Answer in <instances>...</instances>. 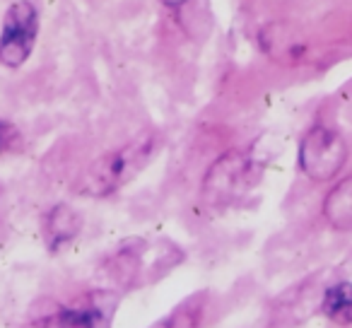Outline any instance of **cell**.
Wrapping results in <instances>:
<instances>
[{
  "mask_svg": "<svg viewBox=\"0 0 352 328\" xmlns=\"http://www.w3.org/2000/svg\"><path fill=\"white\" fill-rule=\"evenodd\" d=\"M80 227H82V220H80L78 210H73L70 206L60 203V206H54L44 217V241L51 251L63 249L65 244L75 239L80 234Z\"/></svg>",
  "mask_w": 352,
  "mask_h": 328,
  "instance_id": "6",
  "label": "cell"
},
{
  "mask_svg": "<svg viewBox=\"0 0 352 328\" xmlns=\"http://www.w3.org/2000/svg\"><path fill=\"white\" fill-rule=\"evenodd\" d=\"M155 150L157 135L155 133H145V135L131 140L128 145L102 155L85 172L82 182H80V193L92 198L111 196L113 191L123 188L133 177H138L145 169V164L152 160Z\"/></svg>",
  "mask_w": 352,
  "mask_h": 328,
  "instance_id": "1",
  "label": "cell"
},
{
  "mask_svg": "<svg viewBox=\"0 0 352 328\" xmlns=\"http://www.w3.org/2000/svg\"><path fill=\"white\" fill-rule=\"evenodd\" d=\"M254 182V164L244 152L234 150L222 155L208 169L203 182V198L208 206H230L249 191Z\"/></svg>",
  "mask_w": 352,
  "mask_h": 328,
  "instance_id": "5",
  "label": "cell"
},
{
  "mask_svg": "<svg viewBox=\"0 0 352 328\" xmlns=\"http://www.w3.org/2000/svg\"><path fill=\"white\" fill-rule=\"evenodd\" d=\"M347 160V145L338 131L314 126L299 145V167L314 182H331Z\"/></svg>",
  "mask_w": 352,
  "mask_h": 328,
  "instance_id": "4",
  "label": "cell"
},
{
  "mask_svg": "<svg viewBox=\"0 0 352 328\" xmlns=\"http://www.w3.org/2000/svg\"><path fill=\"white\" fill-rule=\"evenodd\" d=\"M328 225L340 232H352V177L342 179L323 201Z\"/></svg>",
  "mask_w": 352,
  "mask_h": 328,
  "instance_id": "7",
  "label": "cell"
},
{
  "mask_svg": "<svg viewBox=\"0 0 352 328\" xmlns=\"http://www.w3.org/2000/svg\"><path fill=\"white\" fill-rule=\"evenodd\" d=\"M323 314L331 321L347 326L352 323V283H338L323 294Z\"/></svg>",
  "mask_w": 352,
  "mask_h": 328,
  "instance_id": "8",
  "label": "cell"
},
{
  "mask_svg": "<svg viewBox=\"0 0 352 328\" xmlns=\"http://www.w3.org/2000/svg\"><path fill=\"white\" fill-rule=\"evenodd\" d=\"M201 321H203V304L201 299H193V302H186L184 307L176 309V311H171L169 316L162 318L152 328H201Z\"/></svg>",
  "mask_w": 352,
  "mask_h": 328,
  "instance_id": "9",
  "label": "cell"
},
{
  "mask_svg": "<svg viewBox=\"0 0 352 328\" xmlns=\"http://www.w3.org/2000/svg\"><path fill=\"white\" fill-rule=\"evenodd\" d=\"M118 307V294L111 289H94L82 294L68 307L30 323L27 328H111V318Z\"/></svg>",
  "mask_w": 352,
  "mask_h": 328,
  "instance_id": "3",
  "label": "cell"
},
{
  "mask_svg": "<svg viewBox=\"0 0 352 328\" xmlns=\"http://www.w3.org/2000/svg\"><path fill=\"white\" fill-rule=\"evenodd\" d=\"M25 140H22V133L17 131L12 123L0 121V157L6 155H15V152L22 150Z\"/></svg>",
  "mask_w": 352,
  "mask_h": 328,
  "instance_id": "10",
  "label": "cell"
},
{
  "mask_svg": "<svg viewBox=\"0 0 352 328\" xmlns=\"http://www.w3.org/2000/svg\"><path fill=\"white\" fill-rule=\"evenodd\" d=\"M39 34V12L30 0H15L0 27V63L20 68L27 63Z\"/></svg>",
  "mask_w": 352,
  "mask_h": 328,
  "instance_id": "2",
  "label": "cell"
}]
</instances>
